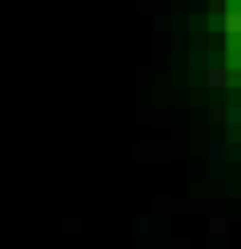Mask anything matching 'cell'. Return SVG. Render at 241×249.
I'll use <instances>...</instances> for the list:
<instances>
[{
	"label": "cell",
	"mask_w": 241,
	"mask_h": 249,
	"mask_svg": "<svg viewBox=\"0 0 241 249\" xmlns=\"http://www.w3.org/2000/svg\"><path fill=\"white\" fill-rule=\"evenodd\" d=\"M225 123H229V127H241V107H229L225 111Z\"/></svg>",
	"instance_id": "cell-3"
},
{
	"label": "cell",
	"mask_w": 241,
	"mask_h": 249,
	"mask_svg": "<svg viewBox=\"0 0 241 249\" xmlns=\"http://www.w3.org/2000/svg\"><path fill=\"white\" fill-rule=\"evenodd\" d=\"M225 28H229V32H241V12H229L225 16Z\"/></svg>",
	"instance_id": "cell-2"
},
{
	"label": "cell",
	"mask_w": 241,
	"mask_h": 249,
	"mask_svg": "<svg viewBox=\"0 0 241 249\" xmlns=\"http://www.w3.org/2000/svg\"><path fill=\"white\" fill-rule=\"evenodd\" d=\"M206 79H209V87H225V79H229V75H225L222 68H209V75H206Z\"/></svg>",
	"instance_id": "cell-1"
},
{
	"label": "cell",
	"mask_w": 241,
	"mask_h": 249,
	"mask_svg": "<svg viewBox=\"0 0 241 249\" xmlns=\"http://www.w3.org/2000/svg\"><path fill=\"white\" fill-rule=\"evenodd\" d=\"M209 159L222 162V159H225V146H222V142H214V146H209Z\"/></svg>",
	"instance_id": "cell-5"
},
{
	"label": "cell",
	"mask_w": 241,
	"mask_h": 249,
	"mask_svg": "<svg viewBox=\"0 0 241 249\" xmlns=\"http://www.w3.org/2000/svg\"><path fill=\"white\" fill-rule=\"evenodd\" d=\"M209 233H214V237L225 233V217H209Z\"/></svg>",
	"instance_id": "cell-4"
}]
</instances>
